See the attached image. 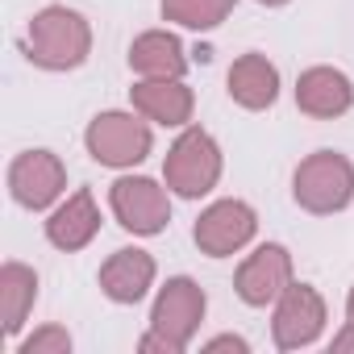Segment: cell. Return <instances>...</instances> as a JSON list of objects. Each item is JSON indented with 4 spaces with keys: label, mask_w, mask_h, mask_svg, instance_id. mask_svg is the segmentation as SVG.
Here are the masks:
<instances>
[{
    "label": "cell",
    "mask_w": 354,
    "mask_h": 354,
    "mask_svg": "<svg viewBox=\"0 0 354 354\" xmlns=\"http://www.w3.org/2000/svg\"><path fill=\"white\" fill-rule=\"evenodd\" d=\"M230 96L242 104V109H271L275 96H279V71L275 63H267V55H242L234 67H230Z\"/></svg>",
    "instance_id": "16"
},
{
    "label": "cell",
    "mask_w": 354,
    "mask_h": 354,
    "mask_svg": "<svg viewBox=\"0 0 354 354\" xmlns=\"http://www.w3.org/2000/svg\"><path fill=\"white\" fill-rule=\"evenodd\" d=\"M138 350H142V354H154V350H162V354H180L184 346L175 342V337H167V333H158V329H150V333L138 342Z\"/></svg>",
    "instance_id": "20"
},
{
    "label": "cell",
    "mask_w": 354,
    "mask_h": 354,
    "mask_svg": "<svg viewBox=\"0 0 354 354\" xmlns=\"http://www.w3.org/2000/svg\"><path fill=\"white\" fill-rule=\"evenodd\" d=\"M67 188V167L50 150H26L9 167V192L21 209H50Z\"/></svg>",
    "instance_id": "6"
},
{
    "label": "cell",
    "mask_w": 354,
    "mask_h": 354,
    "mask_svg": "<svg viewBox=\"0 0 354 354\" xmlns=\"http://www.w3.org/2000/svg\"><path fill=\"white\" fill-rule=\"evenodd\" d=\"M38 300V275L26 263H5L0 267V329L9 337L21 333L30 308Z\"/></svg>",
    "instance_id": "17"
},
{
    "label": "cell",
    "mask_w": 354,
    "mask_h": 354,
    "mask_svg": "<svg viewBox=\"0 0 354 354\" xmlns=\"http://www.w3.org/2000/svg\"><path fill=\"white\" fill-rule=\"evenodd\" d=\"M129 96L146 121H158V125L192 121V88H184L180 80H142V84H133Z\"/></svg>",
    "instance_id": "14"
},
{
    "label": "cell",
    "mask_w": 354,
    "mask_h": 354,
    "mask_svg": "<svg viewBox=\"0 0 354 354\" xmlns=\"http://www.w3.org/2000/svg\"><path fill=\"white\" fill-rule=\"evenodd\" d=\"M296 104H300V113L321 117V121L342 117L354 104V84L337 67H308L296 80Z\"/></svg>",
    "instance_id": "11"
},
{
    "label": "cell",
    "mask_w": 354,
    "mask_h": 354,
    "mask_svg": "<svg viewBox=\"0 0 354 354\" xmlns=\"http://www.w3.org/2000/svg\"><path fill=\"white\" fill-rule=\"evenodd\" d=\"M67 350H71V333L59 329V325H46L34 337H26L17 354H67Z\"/></svg>",
    "instance_id": "19"
},
{
    "label": "cell",
    "mask_w": 354,
    "mask_h": 354,
    "mask_svg": "<svg viewBox=\"0 0 354 354\" xmlns=\"http://www.w3.org/2000/svg\"><path fill=\"white\" fill-rule=\"evenodd\" d=\"M129 67L142 75V80H180L188 71V59H184V46L175 34L167 30H150L142 38H133L129 46Z\"/></svg>",
    "instance_id": "15"
},
{
    "label": "cell",
    "mask_w": 354,
    "mask_h": 354,
    "mask_svg": "<svg viewBox=\"0 0 354 354\" xmlns=\"http://www.w3.org/2000/svg\"><path fill=\"white\" fill-rule=\"evenodd\" d=\"M96 230H100V209H96V201H92L88 188H80L75 196H67L50 213V221H46V238L59 250H84L96 238Z\"/></svg>",
    "instance_id": "13"
},
{
    "label": "cell",
    "mask_w": 354,
    "mask_h": 354,
    "mask_svg": "<svg viewBox=\"0 0 354 354\" xmlns=\"http://www.w3.org/2000/svg\"><path fill=\"white\" fill-rule=\"evenodd\" d=\"M234 13V0H162V17L188 30H213Z\"/></svg>",
    "instance_id": "18"
},
{
    "label": "cell",
    "mask_w": 354,
    "mask_h": 354,
    "mask_svg": "<svg viewBox=\"0 0 354 354\" xmlns=\"http://www.w3.org/2000/svg\"><path fill=\"white\" fill-rule=\"evenodd\" d=\"M346 317L354 321V288H350V296H346Z\"/></svg>",
    "instance_id": "23"
},
{
    "label": "cell",
    "mask_w": 354,
    "mask_h": 354,
    "mask_svg": "<svg viewBox=\"0 0 354 354\" xmlns=\"http://www.w3.org/2000/svg\"><path fill=\"white\" fill-rule=\"evenodd\" d=\"M84 142H88V154L100 167H133L150 154L154 133L133 113H100V117H92Z\"/></svg>",
    "instance_id": "4"
},
{
    "label": "cell",
    "mask_w": 354,
    "mask_h": 354,
    "mask_svg": "<svg viewBox=\"0 0 354 354\" xmlns=\"http://www.w3.org/2000/svg\"><path fill=\"white\" fill-rule=\"evenodd\" d=\"M234 288L238 296L250 304V308H263V304H275L288 288H292V254L283 246H259L234 275Z\"/></svg>",
    "instance_id": "9"
},
{
    "label": "cell",
    "mask_w": 354,
    "mask_h": 354,
    "mask_svg": "<svg viewBox=\"0 0 354 354\" xmlns=\"http://www.w3.org/2000/svg\"><path fill=\"white\" fill-rule=\"evenodd\" d=\"M150 283H154V259L138 246L113 250L109 263L100 267V292L117 304H138Z\"/></svg>",
    "instance_id": "12"
},
{
    "label": "cell",
    "mask_w": 354,
    "mask_h": 354,
    "mask_svg": "<svg viewBox=\"0 0 354 354\" xmlns=\"http://www.w3.org/2000/svg\"><path fill=\"white\" fill-rule=\"evenodd\" d=\"M259 5H267V9H275V5H288V0H259Z\"/></svg>",
    "instance_id": "24"
},
{
    "label": "cell",
    "mask_w": 354,
    "mask_h": 354,
    "mask_svg": "<svg viewBox=\"0 0 354 354\" xmlns=\"http://www.w3.org/2000/svg\"><path fill=\"white\" fill-rule=\"evenodd\" d=\"M150 321H154L158 333H167V337H175L180 346H188L192 333H196L201 321H205V292H201V283H192L188 275L167 279V288H162L158 300H154Z\"/></svg>",
    "instance_id": "10"
},
{
    "label": "cell",
    "mask_w": 354,
    "mask_h": 354,
    "mask_svg": "<svg viewBox=\"0 0 354 354\" xmlns=\"http://www.w3.org/2000/svg\"><path fill=\"white\" fill-rule=\"evenodd\" d=\"M92 50V30L88 21L75 13V9H63V5H50L42 9L34 21H30V34H26V55L34 67H46V71H75Z\"/></svg>",
    "instance_id": "1"
},
{
    "label": "cell",
    "mask_w": 354,
    "mask_h": 354,
    "mask_svg": "<svg viewBox=\"0 0 354 354\" xmlns=\"http://www.w3.org/2000/svg\"><path fill=\"white\" fill-rule=\"evenodd\" d=\"M205 350H213V354H217V350H238V354H246L250 346H246V337H234V333H225V337H213Z\"/></svg>",
    "instance_id": "21"
},
{
    "label": "cell",
    "mask_w": 354,
    "mask_h": 354,
    "mask_svg": "<svg viewBox=\"0 0 354 354\" xmlns=\"http://www.w3.org/2000/svg\"><path fill=\"white\" fill-rule=\"evenodd\" d=\"M333 354H354V321H346V329L333 337Z\"/></svg>",
    "instance_id": "22"
},
{
    "label": "cell",
    "mask_w": 354,
    "mask_h": 354,
    "mask_svg": "<svg viewBox=\"0 0 354 354\" xmlns=\"http://www.w3.org/2000/svg\"><path fill=\"white\" fill-rule=\"evenodd\" d=\"M292 196L300 209L325 217V213H342L354 201V167L346 154L337 150H317L308 154L296 175H292Z\"/></svg>",
    "instance_id": "2"
},
{
    "label": "cell",
    "mask_w": 354,
    "mask_h": 354,
    "mask_svg": "<svg viewBox=\"0 0 354 354\" xmlns=\"http://www.w3.org/2000/svg\"><path fill=\"white\" fill-rule=\"evenodd\" d=\"M162 180L171 192H180L188 201L205 196L217 188L221 180V150L213 142V133L205 129H184L180 138H175V146L167 150V162H162Z\"/></svg>",
    "instance_id": "3"
},
{
    "label": "cell",
    "mask_w": 354,
    "mask_h": 354,
    "mask_svg": "<svg viewBox=\"0 0 354 354\" xmlns=\"http://www.w3.org/2000/svg\"><path fill=\"white\" fill-rule=\"evenodd\" d=\"M325 329V300L317 296V288L308 283H292L279 300H275V321H271V333H275V346L279 350H300V346H313Z\"/></svg>",
    "instance_id": "8"
},
{
    "label": "cell",
    "mask_w": 354,
    "mask_h": 354,
    "mask_svg": "<svg viewBox=\"0 0 354 354\" xmlns=\"http://www.w3.org/2000/svg\"><path fill=\"white\" fill-rule=\"evenodd\" d=\"M109 205L117 213V221L138 234V238H150V234H162L167 221H171V201H167V188H158L146 175H125L109 188Z\"/></svg>",
    "instance_id": "5"
},
{
    "label": "cell",
    "mask_w": 354,
    "mask_h": 354,
    "mask_svg": "<svg viewBox=\"0 0 354 354\" xmlns=\"http://www.w3.org/2000/svg\"><path fill=\"white\" fill-rule=\"evenodd\" d=\"M254 230H259V217L246 201H217L201 213L192 238L209 259H225V254L242 250L254 238Z\"/></svg>",
    "instance_id": "7"
}]
</instances>
